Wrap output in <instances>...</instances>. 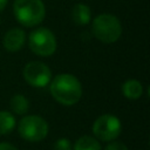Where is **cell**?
<instances>
[{
    "label": "cell",
    "instance_id": "1",
    "mask_svg": "<svg viewBox=\"0 0 150 150\" xmlns=\"http://www.w3.org/2000/svg\"><path fill=\"white\" fill-rule=\"evenodd\" d=\"M50 94L59 103L73 105L82 96V86L71 74H59L50 83Z\"/></svg>",
    "mask_w": 150,
    "mask_h": 150
},
{
    "label": "cell",
    "instance_id": "2",
    "mask_svg": "<svg viewBox=\"0 0 150 150\" xmlns=\"http://www.w3.org/2000/svg\"><path fill=\"white\" fill-rule=\"evenodd\" d=\"M13 12L16 20L26 27L38 26L46 15V8L41 0H14Z\"/></svg>",
    "mask_w": 150,
    "mask_h": 150
},
{
    "label": "cell",
    "instance_id": "3",
    "mask_svg": "<svg viewBox=\"0 0 150 150\" xmlns=\"http://www.w3.org/2000/svg\"><path fill=\"white\" fill-rule=\"evenodd\" d=\"M91 32L97 40L104 43H112L120 39L122 34V25L115 15L104 13L94 19Z\"/></svg>",
    "mask_w": 150,
    "mask_h": 150
},
{
    "label": "cell",
    "instance_id": "4",
    "mask_svg": "<svg viewBox=\"0 0 150 150\" xmlns=\"http://www.w3.org/2000/svg\"><path fill=\"white\" fill-rule=\"evenodd\" d=\"M30 50L40 56H50L56 50V39L53 32L46 27L34 29L28 38Z\"/></svg>",
    "mask_w": 150,
    "mask_h": 150
},
{
    "label": "cell",
    "instance_id": "5",
    "mask_svg": "<svg viewBox=\"0 0 150 150\" xmlns=\"http://www.w3.org/2000/svg\"><path fill=\"white\" fill-rule=\"evenodd\" d=\"M20 136L29 142L42 141L48 134V123L38 115H28L21 118L18 127Z\"/></svg>",
    "mask_w": 150,
    "mask_h": 150
},
{
    "label": "cell",
    "instance_id": "6",
    "mask_svg": "<svg viewBox=\"0 0 150 150\" xmlns=\"http://www.w3.org/2000/svg\"><path fill=\"white\" fill-rule=\"evenodd\" d=\"M122 124L121 121L115 116L110 114L101 115L96 118V121L93 124V132L94 135L104 142H110L115 138H117L121 134Z\"/></svg>",
    "mask_w": 150,
    "mask_h": 150
},
{
    "label": "cell",
    "instance_id": "7",
    "mask_svg": "<svg viewBox=\"0 0 150 150\" xmlns=\"http://www.w3.org/2000/svg\"><path fill=\"white\" fill-rule=\"evenodd\" d=\"M23 77L28 84L35 88L46 87L50 79L52 71L47 64L40 61H32L27 63L23 68Z\"/></svg>",
    "mask_w": 150,
    "mask_h": 150
},
{
    "label": "cell",
    "instance_id": "8",
    "mask_svg": "<svg viewBox=\"0 0 150 150\" xmlns=\"http://www.w3.org/2000/svg\"><path fill=\"white\" fill-rule=\"evenodd\" d=\"M26 41V33L21 28H12L4 36V47L8 52L20 50Z\"/></svg>",
    "mask_w": 150,
    "mask_h": 150
},
{
    "label": "cell",
    "instance_id": "9",
    "mask_svg": "<svg viewBox=\"0 0 150 150\" xmlns=\"http://www.w3.org/2000/svg\"><path fill=\"white\" fill-rule=\"evenodd\" d=\"M71 18H73V21L77 25H81V26L87 25L91 19V11L89 6L84 4H76L71 11Z\"/></svg>",
    "mask_w": 150,
    "mask_h": 150
},
{
    "label": "cell",
    "instance_id": "10",
    "mask_svg": "<svg viewBox=\"0 0 150 150\" xmlns=\"http://www.w3.org/2000/svg\"><path fill=\"white\" fill-rule=\"evenodd\" d=\"M122 94L129 100H137L143 94V87L137 80H128L122 84Z\"/></svg>",
    "mask_w": 150,
    "mask_h": 150
},
{
    "label": "cell",
    "instance_id": "11",
    "mask_svg": "<svg viewBox=\"0 0 150 150\" xmlns=\"http://www.w3.org/2000/svg\"><path fill=\"white\" fill-rule=\"evenodd\" d=\"M74 150H102V148L96 138L84 135L75 142Z\"/></svg>",
    "mask_w": 150,
    "mask_h": 150
},
{
    "label": "cell",
    "instance_id": "12",
    "mask_svg": "<svg viewBox=\"0 0 150 150\" xmlns=\"http://www.w3.org/2000/svg\"><path fill=\"white\" fill-rule=\"evenodd\" d=\"M9 105H11V109L15 114H18V115H23L29 109V102H28V100L23 95H21V94L14 95L11 98Z\"/></svg>",
    "mask_w": 150,
    "mask_h": 150
},
{
    "label": "cell",
    "instance_id": "13",
    "mask_svg": "<svg viewBox=\"0 0 150 150\" xmlns=\"http://www.w3.org/2000/svg\"><path fill=\"white\" fill-rule=\"evenodd\" d=\"M15 127V118L14 116L6 110L0 111V135L9 134Z\"/></svg>",
    "mask_w": 150,
    "mask_h": 150
},
{
    "label": "cell",
    "instance_id": "14",
    "mask_svg": "<svg viewBox=\"0 0 150 150\" xmlns=\"http://www.w3.org/2000/svg\"><path fill=\"white\" fill-rule=\"evenodd\" d=\"M54 150H71V143L68 138H59L53 146Z\"/></svg>",
    "mask_w": 150,
    "mask_h": 150
},
{
    "label": "cell",
    "instance_id": "15",
    "mask_svg": "<svg viewBox=\"0 0 150 150\" xmlns=\"http://www.w3.org/2000/svg\"><path fill=\"white\" fill-rule=\"evenodd\" d=\"M104 150H128V148L122 142H112L108 144Z\"/></svg>",
    "mask_w": 150,
    "mask_h": 150
},
{
    "label": "cell",
    "instance_id": "16",
    "mask_svg": "<svg viewBox=\"0 0 150 150\" xmlns=\"http://www.w3.org/2000/svg\"><path fill=\"white\" fill-rule=\"evenodd\" d=\"M0 150H16V148L14 145H12L11 143L1 142L0 143Z\"/></svg>",
    "mask_w": 150,
    "mask_h": 150
},
{
    "label": "cell",
    "instance_id": "17",
    "mask_svg": "<svg viewBox=\"0 0 150 150\" xmlns=\"http://www.w3.org/2000/svg\"><path fill=\"white\" fill-rule=\"evenodd\" d=\"M7 1H8V0H0V11H2V9L6 7Z\"/></svg>",
    "mask_w": 150,
    "mask_h": 150
}]
</instances>
